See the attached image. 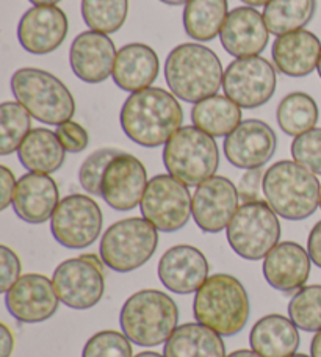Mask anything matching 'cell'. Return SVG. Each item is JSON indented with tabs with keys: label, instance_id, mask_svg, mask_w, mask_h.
<instances>
[{
	"label": "cell",
	"instance_id": "obj_4",
	"mask_svg": "<svg viewBox=\"0 0 321 357\" xmlns=\"http://www.w3.org/2000/svg\"><path fill=\"white\" fill-rule=\"evenodd\" d=\"M320 188L317 174L294 160L276 162L263 177L267 202L281 218L288 221H303L317 212Z\"/></svg>",
	"mask_w": 321,
	"mask_h": 357
},
{
	"label": "cell",
	"instance_id": "obj_14",
	"mask_svg": "<svg viewBox=\"0 0 321 357\" xmlns=\"http://www.w3.org/2000/svg\"><path fill=\"white\" fill-rule=\"evenodd\" d=\"M239 207V190L230 178L223 176L204 181L193 195V220L205 234H218L227 229Z\"/></svg>",
	"mask_w": 321,
	"mask_h": 357
},
{
	"label": "cell",
	"instance_id": "obj_22",
	"mask_svg": "<svg viewBox=\"0 0 321 357\" xmlns=\"http://www.w3.org/2000/svg\"><path fill=\"white\" fill-rule=\"evenodd\" d=\"M60 204V191L50 174L29 173L17 181L13 210L29 225L52 220Z\"/></svg>",
	"mask_w": 321,
	"mask_h": 357
},
{
	"label": "cell",
	"instance_id": "obj_46",
	"mask_svg": "<svg viewBox=\"0 0 321 357\" xmlns=\"http://www.w3.org/2000/svg\"><path fill=\"white\" fill-rule=\"evenodd\" d=\"M226 357H262V356L257 354L254 349H237V351L230 353Z\"/></svg>",
	"mask_w": 321,
	"mask_h": 357
},
{
	"label": "cell",
	"instance_id": "obj_32",
	"mask_svg": "<svg viewBox=\"0 0 321 357\" xmlns=\"http://www.w3.org/2000/svg\"><path fill=\"white\" fill-rule=\"evenodd\" d=\"M318 105L307 93H290L279 102L276 118L281 130L290 137H299L312 130L318 123Z\"/></svg>",
	"mask_w": 321,
	"mask_h": 357
},
{
	"label": "cell",
	"instance_id": "obj_33",
	"mask_svg": "<svg viewBox=\"0 0 321 357\" xmlns=\"http://www.w3.org/2000/svg\"><path fill=\"white\" fill-rule=\"evenodd\" d=\"M31 114L19 102L6 100L0 105V155L19 151L31 132Z\"/></svg>",
	"mask_w": 321,
	"mask_h": 357
},
{
	"label": "cell",
	"instance_id": "obj_9",
	"mask_svg": "<svg viewBox=\"0 0 321 357\" xmlns=\"http://www.w3.org/2000/svg\"><path fill=\"white\" fill-rule=\"evenodd\" d=\"M267 201L241 204L226 229L227 241L237 256L262 260L279 245L281 222Z\"/></svg>",
	"mask_w": 321,
	"mask_h": 357
},
{
	"label": "cell",
	"instance_id": "obj_44",
	"mask_svg": "<svg viewBox=\"0 0 321 357\" xmlns=\"http://www.w3.org/2000/svg\"><path fill=\"white\" fill-rule=\"evenodd\" d=\"M15 351V335L5 323L0 324V357H11Z\"/></svg>",
	"mask_w": 321,
	"mask_h": 357
},
{
	"label": "cell",
	"instance_id": "obj_2",
	"mask_svg": "<svg viewBox=\"0 0 321 357\" xmlns=\"http://www.w3.org/2000/svg\"><path fill=\"white\" fill-rule=\"evenodd\" d=\"M220 56L207 46L184 43L166 56L165 80L177 99L197 104L215 96L223 86Z\"/></svg>",
	"mask_w": 321,
	"mask_h": 357
},
{
	"label": "cell",
	"instance_id": "obj_31",
	"mask_svg": "<svg viewBox=\"0 0 321 357\" xmlns=\"http://www.w3.org/2000/svg\"><path fill=\"white\" fill-rule=\"evenodd\" d=\"M317 11V0H271L263 8L269 33L276 36L303 30Z\"/></svg>",
	"mask_w": 321,
	"mask_h": 357
},
{
	"label": "cell",
	"instance_id": "obj_48",
	"mask_svg": "<svg viewBox=\"0 0 321 357\" xmlns=\"http://www.w3.org/2000/svg\"><path fill=\"white\" fill-rule=\"evenodd\" d=\"M30 3H33V6H44V5H57L61 0H29Z\"/></svg>",
	"mask_w": 321,
	"mask_h": 357
},
{
	"label": "cell",
	"instance_id": "obj_24",
	"mask_svg": "<svg viewBox=\"0 0 321 357\" xmlns=\"http://www.w3.org/2000/svg\"><path fill=\"white\" fill-rule=\"evenodd\" d=\"M320 38L309 30H297L276 38L271 56L276 69L288 77H306L318 68Z\"/></svg>",
	"mask_w": 321,
	"mask_h": 357
},
{
	"label": "cell",
	"instance_id": "obj_10",
	"mask_svg": "<svg viewBox=\"0 0 321 357\" xmlns=\"http://www.w3.org/2000/svg\"><path fill=\"white\" fill-rule=\"evenodd\" d=\"M105 266L102 257L96 254H83L61 262L52 276L60 301L74 310H88L98 305L105 291Z\"/></svg>",
	"mask_w": 321,
	"mask_h": 357
},
{
	"label": "cell",
	"instance_id": "obj_41",
	"mask_svg": "<svg viewBox=\"0 0 321 357\" xmlns=\"http://www.w3.org/2000/svg\"><path fill=\"white\" fill-rule=\"evenodd\" d=\"M263 177H265V173H263L262 168L248 169L246 173L240 177L237 190H239L240 201H243V204L262 201L260 191H263Z\"/></svg>",
	"mask_w": 321,
	"mask_h": 357
},
{
	"label": "cell",
	"instance_id": "obj_47",
	"mask_svg": "<svg viewBox=\"0 0 321 357\" xmlns=\"http://www.w3.org/2000/svg\"><path fill=\"white\" fill-rule=\"evenodd\" d=\"M243 3H246L248 6H267L269 2H271V0H241Z\"/></svg>",
	"mask_w": 321,
	"mask_h": 357
},
{
	"label": "cell",
	"instance_id": "obj_11",
	"mask_svg": "<svg viewBox=\"0 0 321 357\" xmlns=\"http://www.w3.org/2000/svg\"><path fill=\"white\" fill-rule=\"evenodd\" d=\"M193 196L184 182L171 174L152 177L140 204L141 215L160 232H177L193 216Z\"/></svg>",
	"mask_w": 321,
	"mask_h": 357
},
{
	"label": "cell",
	"instance_id": "obj_27",
	"mask_svg": "<svg viewBox=\"0 0 321 357\" xmlns=\"http://www.w3.org/2000/svg\"><path fill=\"white\" fill-rule=\"evenodd\" d=\"M17 157L22 167L29 169V173L54 174L66 160V151L55 132L38 127V129H31L27 138L24 139L17 151Z\"/></svg>",
	"mask_w": 321,
	"mask_h": 357
},
{
	"label": "cell",
	"instance_id": "obj_49",
	"mask_svg": "<svg viewBox=\"0 0 321 357\" xmlns=\"http://www.w3.org/2000/svg\"><path fill=\"white\" fill-rule=\"evenodd\" d=\"M158 2L171 5V6H179V5H187L190 0H158Z\"/></svg>",
	"mask_w": 321,
	"mask_h": 357
},
{
	"label": "cell",
	"instance_id": "obj_39",
	"mask_svg": "<svg viewBox=\"0 0 321 357\" xmlns=\"http://www.w3.org/2000/svg\"><path fill=\"white\" fill-rule=\"evenodd\" d=\"M57 137H59L61 146L70 154H79L83 152L89 144V133L82 124L75 121H66L60 126H57Z\"/></svg>",
	"mask_w": 321,
	"mask_h": 357
},
{
	"label": "cell",
	"instance_id": "obj_6",
	"mask_svg": "<svg viewBox=\"0 0 321 357\" xmlns=\"http://www.w3.org/2000/svg\"><path fill=\"white\" fill-rule=\"evenodd\" d=\"M11 91L19 104L43 124L60 126L75 113V99L63 82L44 69L21 68L13 74Z\"/></svg>",
	"mask_w": 321,
	"mask_h": 357
},
{
	"label": "cell",
	"instance_id": "obj_23",
	"mask_svg": "<svg viewBox=\"0 0 321 357\" xmlns=\"http://www.w3.org/2000/svg\"><path fill=\"white\" fill-rule=\"evenodd\" d=\"M311 256L297 241H282L263 259V278L279 291L303 289L311 274Z\"/></svg>",
	"mask_w": 321,
	"mask_h": 357
},
{
	"label": "cell",
	"instance_id": "obj_17",
	"mask_svg": "<svg viewBox=\"0 0 321 357\" xmlns=\"http://www.w3.org/2000/svg\"><path fill=\"white\" fill-rule=\"evenodd\" d=\"M224 155L239 169H257L265 167L278 149V137L260 119H246L229 133L223 144Z\"/></svg>",
	"mask_w": 321,
	"mask_h": 357
},
{
	"label": "cell",
	"instance_id": "obj_30",
	"mask_svg": "<svg viewBox=\"0 0 321 357\" xmlns=\"http://www.w3.org/2000/svg\"><path fill=\"white\" fill-rule=\"evenodd\" d=\"M227 0H190L184 8V29L196 41L215 40L227 19Z\"/></svg>",
	"mask_w": 321,
	"mask_h": 357
},
{
	"label": "cell",
	"instance_id": "obj_20",
	"mask_svg": "<svg viewBox=\"0 0 321 357\" xmlns=\"http://www.w3.org/2000/svg\"><path fill=\"white\" fill-rule=\"evenodd\" d=\"M210 266L204 252L191 245L170 248L158 262V279L176 295H191L209 279Z\"/></svg>",
	"mask_w": 321,
	"mask_h": 357
},
{
	"label": "cell",
	"instance_id": "obj_42",
	"mask_svg": "<svg viewBox=\"0 0 321 357\" xmlns=\"http://www.w3.org/2000/svg\"><path fill=\"white\" fill-rule=\"evenodd\" d=\"M0 185H2V195H0V210L8 208L10 204H13V199H15V193H16V177L13 174V171L2 165L0 167Z\"/></svg>",
	"mask_w": 321,
	"mask_h": 357
},
{
	"label": "cell",
	"instance_id": "obj_3",
	"mask_svg": "<svg viewBox=\"0 0 321 357\" xmlns=\"http://www.w3.org/2000/svg\"><path fill=\"white\" fill-rule=\"evenodd\" d=\"M251 314L248 291L232 274L218 273L202 284L193 301V315L197 323L223 337L241 333Z\"/></svg>",
	"mask_w": 321,
	"mask_h": 357
},
{
	"label": "cell",
	"instance_id": "obj_34",
	"mask_svg": "<svg viewBox=\"0 0 321 357\" xmlns=\"http://www.w3.org/2000/svg\"><path fill=\"white\" fill-rule=\"evenodd\" d=\"M80 10L89 29L110 35L126 24L128 0H82Z\"/></svg>",
	"mask_w": 321,
	"mask_h": 357
},
{
	"label": "cell",
	"instance_id": "obj_5",
	"mask_svg": "<svg viewBox=\"0 0 321 357\" xmlns=\"http://www.w3.org/2000/svg\"><path fill=\"white\" fill-rule=\"evenodd\" d=\"M177 323L179 307L174 299L154 289L133 293L119 312V324L127 339L144 348L168 342Z\"/></svg>",
	"mask_w": 321,
	"mask_h": 357
},
{
	"label": "cell",
	"instance_id": "obj_37",
	"mask_svg": "<svg viewBox=\"0 0 321 357\" xmlns=\"http://www.w3.org/2000/svg\"><path fill=\"white\" fill-rule=\"evenodd\" d=\"M119 154L121 151L114 148L98 149L91 155H88L87 160L82 163L79 169V182L88 195L100 196L102 177H104L105 169L110 162Z\"/></svg>",
	"mask_w": 321,
	"mask_h": 357
},
{
	"label": "cell",
	"instance_id": "obj_29",
	"mask_svg": "<svg viewBox=\"0 0 321 357\" xmlns=\"http://www.w3.org/2000/svg\"><path fill=\"white\" fill-rule=\"evenodd\" d=\"M193 126L210 137H227L241 124V107L227 96H210L191 110Z\"/></svg>",
	"mask_w": 321,
	"mask_h": 357
},
{
	"label": "cell",
	"instance_id": "obj_52",
	"mask_svg": "<svg viewBox=\"0 0 321 357\" xmlns=\"http://www.w3.org/2000/svg\"><path fill=\"white\" fill-rule=\"evenodd\" d=\"M290 357H312V356H307V354H297L294 353L293 356H290Z\"/></svg>",
	"mask_w": 321,
	"mask_h": 357
},
{
	"label": "cell",
	"instance_id": "obj_7",
	"mask_svg": "<svg viewBox=\"0 0 321 357\" xmlns=\"http://www.w3.org/2000/svg\"><path fill=\"white\" fill-rule=\"evenodd\" d=\"M162 157L168 174L187 187H197L214 177L220 167L215 138L196 126L181 127L165 144Z\"/></svg>",
	"mask_w": 321,
	"mask_h": 357
},
{
	"label": "cell",
	"instance_id": "obj_51",
	"mask_svg": "<svg viewBox=\"0 0 321 357\" xmlns=\"http://www.w3.org/2000/svg\"><path fill=\"white\" fill-rule=\"evenodd\" d=\"M317 71H318V75H320V79H321V55H320V61H318V68H317Z\"/></svg>",
	"mask_w": 321,
	"mask_h": 357
},
{
	"label": "cell",
	"instance_id": "obj_25",
	"mask_svg": "<svg viewBox=\"0 0 321 357\" xmlns=\"http://www.w3.org/2000/svg\"><path fill=\"white\" fill-rule=\"evenodd\" d=\"M160 73L156 50L143 43H130L118 50L113 68V82L127 93H138L151 88Z\"/></svg>",
	"mask_w": 321,
	"mask_h": 357
},
{
	"label": "cell",
	"instance_id": "obj_8",
	"mask_svg": "<svg viewBox=\"0 0 321 357\" xmlns=\"http://www.w3.org/2000/svg\"><path fill=\"white\" fill-rule=\"evenodd\" d=\"M158 248V231L144 218H126L107 229L99 254L117 273H130L146 265Z\"/></svg>",
	"mask_w": 321,
	"mask_h": 357
},
{
	"label": "cell",
	"instance_id": "obj_40",
	"mask_svg": "<svg viewBox=\"0 0 321 357\" xmlns=\"http://www.w3.org/2000/svg\"><path fill=\"white\" fill-rule=\"evenodd\" d=\"M22 265L17 254L6 245L0 246V291H8L21 278Z\"/></svg>",
	"mask_w": 321,
	"mask_h": 357
},
{
	"label": "cell",
	"instance_id": "obj_1",
	"mask_svg": "<svg viewBox=\"0 0 321 357\" xmlns=\"http://www.w3.org/2000/svg\"><path fill=\"white\" fill-rule=\"evenodd\" d=\"M119 123L133 143L158 148L181 129L184 110L174 94L151 86L128 96L121 108Z\"/></svg>",
	"mask_w": 321,
	"mask_h": 357
},
{
	"label": "cell",
	"instance_id": "obj_13",
	"mask_svg": "<svg viewBox=\"0 0 321 357\" xmlns=\"http://www.w3.org/2000/svg\"><path fill=\"white\" fill-rule=\"evenodd\" d=\"M278 86L274 66L262 56L237 59L224 71L223 89L241 108H259L273 98Z\"/></svg>",
	"mask_w": 321,
	"mask_h": 357
},
{
	"label": "cell",
	"instance_id": "obj_36",
	"mask_svg": "<svg viewBox=\"0 0 321 357\" xmlns=\"http://www.w3.org/2000/svg\"><path fill=\"white\" fill-rule=\"evenodd\" d=\"M132 342L124 333L118 331H100L88 339L82 357H133Z\"/></svg>",
	"mask_w": 321,
	"mask_h": 357
},
{
	"label": "cell",
	"instance_id": "obj_26",
	"mask_svg": "<svg viewBox=\"0 0 321 357\" xmlns=\"http://www.w3.org/2000/svg\"><path fill=\"white\" fill-rule=\"evenodd\" d=\"M249 345L262 357H290L299 348L298 326L284 315H267L253 326Z\"/></svg>",
	"mask_w": 321,
	"mask_h": 357
},
{
	"label": "cell",
	"instance_id": "obj_28",
	"mask_svg": "<svg viewBox=\"0 0 321 357\" xmlns=\"http://www.w3.org/2000/svg\"><path fill=\"white\" fill-rule=\"evenodd\" d=\"M165 357H226L223 335L201 323H185L165 343Z\"/></svg>",
	"mask_w": 321,
	"mask_h": 357
},
{
	"label": "cell",
	"instance_id": "obj_43",
	"mask_svg": "<svg viewBox=\"0 0 321 357\" xmlns=\"http://www.w3.org/2000/svg\"><path fill=\"white\" fill-rule=\"evenodd\" d=\"M307 252H309L313 265L321 268V220L312 227L307 238Z\"/></svg>",
	"mask_w": 321,
	"mask_h": 357
},
{
	"label": "cell",
	"instance_id": "obj_53",
	"mask_svg": "<svg viewBox=\"0 0 321 357\" xmlns=\"http://www.w3.org/2000/svg\"><path fill=\"white\" fill-rule=\"evenodd\" d=\"M320 207H321V188H320Z\"/></svg>",
	"mask_w": 321,
	"mask_h": 357
},
{
	"label": "cell",
	"instance_id": "obj_18",
	"mask_svg": "<svg viewBox=\"0 0 321 357\" xmlns=\"http://www.w3.org/2000/svg\"><path fill=\"white\" fill-rule=\"evenodd\" d=\"M68 31V16L59 6H31L17 24V40L29 54L46 55L61 46Z\"/></svg>",
	"mask_w": 321,
	"mask_h": 357
},
{
	"label": "cell",
	"instance_id": "obj_35",
	"mask_svg": "<svg viewBox=\"0 0 321 357\" xmlns=\"http://www.w3.org/2000/svg\"><path fill=\"white\" fill-rule=\"evenodd\" d=\"M288 318L304 333L321 331V285H307L288 303Z\"/></svg>",
	"mask_w": 321,
	"mask_h": 357
},
{
	"label": "cell",
	"instance_id": "obj_19",
	"mask_svg": "<svg viewBox=\"0 0 321 357\" xmlns=\"http://www.w3.org/2000/svg\"><path fill=\"white\" fill-rule=\"evenodd\" d=\"M118 50L110 36L87 30L74 38L69 50L73 73L85 84H100L113 74Z\"/></svg>",
	"mask_w": 321,
	"mask_h": 357
},
{
	"label": "cell",
	"instance_id": "obj_21",
	"mask_svg": "<svg viewBox=\"0 0 321 357\" xmlns=\"http://www.w3.org/2000/svg\"><path fill=\"white\" fill-rule=\"evenodd\" d=\"M220 40L227 54L235 59H246L257 56L265 50L269 41V30L263 15L254 6H237L229 11Z\"/></svg>",
	"mask_w": 321,
	"mask_h": 357
},
{
	"label": "cell",
	"instance_id": "obj_15",
	"mask_svg": "<svg viewBox=\"0 0 321 357\" xmlns=\"http://www.w3.org/2000/svg\"><path fill=\"white\" fill-rule=\"evenodd\" d=\"M54 282L44 274L29 273L5 293L10 315L19 323H43L52 318L60 305Z\"/></svg>",
	"mask_w": 321,
	"mask_h": 357
},
{
	"label": "cell",
	"instance_id": "obj_16",
	"mask_svg": "<svg viewBox=\"0 0 321 357\" xmlns=\"http://www.w3.org/2000/svg\"><path fill=\"white\" fill-rule=\"evenodd\" d=\"M147 183V171L141 160L132 154L121 152L105 169L100 196L112 208L128 212L143 201Z\"/></svg>",
	"mask_w": 321,
	"mask_h": 357
},
{
	"label": "cell",
	"instance_id": "obj_12",
	"mask_svg": "<svg viewBox=\"0 0 321 357\" xmlns=\"http://www.w3.org/2000/svg\"><path fill=\"white\" fill-rule=\"evenodd\" d=\"M104 216L99 204L87 195L63 197L50 220L54 238L68 250H83L99 238Z\"/></svg>",
	"mask_w": 321,
	"mask_h": 357
},
{
	"label": "cell",
	"instance_id": "obj_38",
	"mask_svg": "<svg viewBox=\"0 0 321 357\" xmlns=\"http://www.w3.org/2000/svg\"><path fill=\"white\" fill-rule=\"evenodd\" d=\"M292 157L301 167L321 176V127L294 137L292 143Z\"/></svg>",
	"mask_w": 321,
	"mask_h": 357
},
{
	"label": "cell",
	"instance_id": "obj_50",
	"mask_svg": "<svg viewBox=\"0 0 321 357\" xmlns=\"http://www.w3.org/2000/svg\"><path fill=\"white\" fill-rule=\"evenodd\" d=\"M133 357H165V356L158 354L156 351H143V353H138L137 356H133Z\"/></svg>",
	"mask_w": 321,
	"mask_h": 357
},
{
	"label": "cell",
	"instance_id": "obj_45",
	"mask_svg": "<svg viewBox=\"0 0 321 357\" xmlns=\"http://www.w3.org/2000/svg\"><path fill=\"white\" fill-rule=\"evenodd\" d=\"M311 356L312 357H321V331L313 335L311 343Z\"/></svg>",
	"mask_w": 321,
	"mask_h": 357
}]
</instances>
